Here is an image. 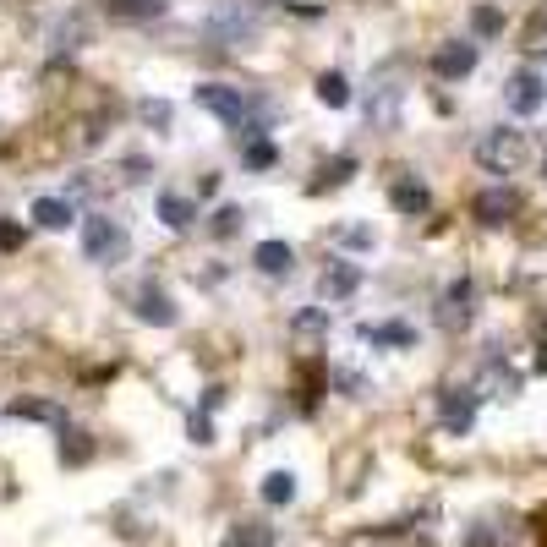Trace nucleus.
Returning a JSON list of instances; mask_svg holds the SVG:
<instances>
[{"label": "nucleus", "mask_w": 547, "mask_h": 547, "mask_svg": "<svg viewBox=\"0 0 547 547\" xmlns=\"http://www.w3.org/2000/svg\"><path fill=\"white\" fill-rule=\"evenodd\" d=\"M132 318L137 323H154V329H170L181 312H176V301L165 296V285H159V279H143V285L132 290Z\"/></svg>", "instance_id": "8"}, {"label": "nucleus", "mask_w": 547, "mask_h": 547, "mask_svg": "<svg viewBox=\"0 0 547 547\" xmlns=\"http://www.w3.org/2000/svg\"><path fill=\"white\" fill-rule=\"evenodd\" d=\"M318 99L329 104V110H345V104H351V83H345V72H318Z\"/></svg>", "instance_id": "26"}, {"label": "nucleus", "mask_w": 547, "mask_h": 547, "mask_svg": "<svg viewBox=\"0 0 547 547\" xmlns=\"http://www.w3.org/2000/svg\"><path fill=\"white\" fill-rule=\"evenodd\" d=\"M526 159H531V143H526V132H515V126H493V132L476 137V165L493 170V176H515Z\"/></svg>", "instance_id": "3"}, {"label": "nucleus", "mask_w": 547, "mask_h": 547, "mask_svg": "<svg viewBox=\"0 0 547 547\" xmlns=\"http://www.w3.org/2000/svg\"><path fill=\"white\" fill-rule=\"evenodd\" d=\"M225 547H274V526H263V520H236Z\"/></svg>", "instance_id": "23"}, {"label": "nucleus", "mask_w": 547, "mask_h": 547, "mask_svg": "<svg viewBox=\"0 0 547 547\" xmlns=\"http://www.w3.org/2000/svg\"><path fill=\"white\" fill-rule=\"evenodd\" d=\"M433 72L444 77V83H460V77L476 72V44L471 39H449L433 50Z\"/></svg>", "instance_id": "13"}, {"label": "nucleus", "mask_w": 547, "mask_h": 547, "mask_svg": "<svg viewBox=\"0 0 547 547\" xmlns=\"http://www.w3.org/2000/svg\"><path fill=\"white\" fill-rule=\"evenodd\" d=\"M471 214H476V225L498 230V225H509V219L520 214V197L509 192V186H487V192L471 203Z\"/></svg>", "instance_id": "12"}, {"label": "nucleus", "mask_w": 547, "mask_h": 547, "mask_svg": "<svg viewBox=\"0 0 547 547\" xmlns=\"http://www.w3.org/2000/svg\"><path fill=\"white\" fill-rule=\"evenodd\" d=\"M351 176H356V154H334L329 165H323L318 176L307 181V192H312V197H323V192H334V186H345Z\"/></svg>", "instance_id": "19"}, {"label": "nucleus", "mask_w": 547, "mask_h": 547, "mask_svg": "<svg viewBox=\"0 0 547 547\" xmlns=\"http://www.w3.org/2000/svg\"><path fill=\"white\" fill-rule=\"evenodd\" d=\"M482 389H493L498 394V400H509V394H515L520 389V378H515V372H509V367H487V378H482Z\"/></svg>", "instance_id": "32"}, {"label": "nucleus", "mask_w": 547, "mask_h": 547, "mask_svg": "<svg viewBox=\"0 0 547 547\" xmlns=\"http://www.w3.org/2000/svg\"><path fill=\"white\" fill-rule=\"evenodd\" d=\"M290 334H296V345H318L323 334H329V312H323V307H301L296 323H290Z\"/></svg>", "instance_id": "22"}, {"label": "nucleus", "mask_w": 547, "mask_h": 547, "mask_svg": "<svg viewBox=\"0 0 547 547\" xmlns=\"http://www.w3.org/2000/svg\"><path fill=\"white\" fill-rule=\"evenodd\" d=\"M115 22H159L170 11V0H104Z\"/></svg>", "instance_id": "17"}, {"label": "nucleus", "mask_w": 547, "mask_h": 547, "mask_svg": "<svg viewBox=\"0 0 547 547\" xmlns=\"http://www.w3.org/2000/svg\"><path fill=\"white\" fill-rule=\"evenodd\" d=\"M334 241H340V247H351V252H367L378 236H372L367 225H340V230H334Z\"/></svg>", "instance_id": "33"}, {"label": "nucleus", "mask_w": 547, "mask_h": 547, "mask_svg": "<svg viewBox=\"0 0 547 547\" xmlns=\"http://www.w3.org/2000/svg\"><path fill=\"white\" fill-rule=\"evenodd\" d=\"M389 203L400 208V214L416 219V214H427V208H433V192H427V186L416 181V176H400V181L389 186Z\"/></svg>", "instance_id": "15"}, {"label": "nucleus", "mask_w": 547, "mask_h": 547, "mask_svg": "<svg viewBox=\"0 0 547 547\" xmlns=\"http://www.w3.org/2000/svg\"><path fill=\"white\" fill-rule=\"evenodd\" d=\"M241 225H247V214H241L236 203H219L214 214H208V230H214L219 241H230V236H241Z\"/></svg>", "instance_id": "27"}, {"label": "nucleus", "mask_w": 547, "mask_h": 547, "mask_svg": "<svg viewBox=\"0 0 547 547\" xmlns=\"http://www.w3.org/2000/svg\"><path fill=\"white\" fill-rule=\"evenodd\" d=\"M542 176H547V159H542Z\"/></svg>", "instance_id": "40"}, {"label": "nucleus", "mask_w": 547, "mask_h": 547, "mask_svg": "<svg viewBox=\"0 0 547 547\" xmlns=\"http://www.w3.org/2000/svg\"><path fill=\"white\" fill-rule=\"evenodd\" d=\"M186 433H192V444H214V416L192 411V416H186Z\"/></svg>", "instance_id": "36"}, {"label": "nucleus", "mask_w": 547, "mask_h": 547, "mask_svg": "<svg viewBox=\"0 0 547 547\" xmlns=\"http://www.w3.org/2000/svg\"><path fill=\"white\" fill-rule=\"evenodd\" d=\"M356 290H362V263H351V258L323 263V274H318V296L323 301H351Z\"/></svg>", "instance_id": "10"}, {"label": "nucleus", "mask_w": 547, "mask_h": 547, "mask_svg": "<svg viewBox=\"0 0 547 547\" xmlns=\"http://www.w3.org/2000/svg\"><path fill=\"white\" fill-rule=\"evenodd\" d=\"M154 214H159V225H170V230H186L197 219V203L186 192H159V203H154Z\"/></svg>", "instance_id": "18"}, {"label": "nucleus", "mask_w": 547, "mask_h": 547, "mask_svg": "<svg viewBox=\"0 0 547 547\" xmlns=\"http://www.w3.org/2000/svg\"><path fill=\"white\" fill-rule=\"evenodd\" d=\"M274 165H279L274 137H247V148H241V170H252V176H269Z\"/></svg>", "instance_id": "20"}, {"label": "nucleus", "mask_w": 547, "mask_h": 547, "mask_svg": "<svg viewBox=\"0 0 547 547\" xmlns=\"http://www.w3.org/2000/svg\"><path fill=\"white\" fill-rule=\"evenodd\" d=\"M258 493H263V504H269V509H285L290 498H296V476H290V471H269Z\"/></svg>", "instance_id": "24"}, {"label": "nucleus", "mask_w": 547, "mask_h": 547, "mask_svg": "<svg viewBox=\"0 0 547 547\" xmlns=\"http://www.w3.org/2000/svg\"><path fill=\"white\" fill-rule=\"evenodd\" d=\"M203 28H208V39L225 44V50H252V44H258V11H247L241 0H214Z\"/></svg>", "instance_id": "4"}, {"label": "nucleus", "mask_w": 547, "mask_h": 547, "mask_svg": "<svg viewBox=\"0 0 547 547\" xmlns=\"http://www.w3.org/2000/svg\"><path fill=\"white\" fill-rule=\"evenodd\" d=\"M225 400H230V394H225V383H214V389H203V405H197V411H208V416H214Z\"/></svg>", "instance_id": "38"}, {"label": "nucleus", "mask_w": 547, "mask_h": 547, "mask_svg": "<svg viewBox=\"0 0 547 547\" xmlns=\"http://www.w3.org/2000/svg\"><path fill=\"white\" fill-rule=\"evenodd\" d=\"M121 170H126V176H132V181H148V170H154V165H148L143 154H132V159H126V165H121Z\"/></svg>", "instance_id": "39"}, {"label": "nucleus", "mask_w": 547, "mask_h": 547, "mask_svg": "<svg viewBox=\"0 0 547 547\" xmlns=\"http://www.w3.org/2000/svg\"><path fill=\"white\" fill-rule=\"evenodd\" d=\"M318 400H323V362L312 356V372L301 378V411H318Z\"/></svg>", "instance_id": "31"}, {"label": "nucleus", "mask_w": 547, "mask_h": 547, "mask_svg": "<svg viewBox=\"0 0 547 547\" xmlns=\"http://www.w3.org/2000/svg\"><path fill=\"white\" fill-rule=\"evenodd\" d=\"M83 258L93 263V269H115V263L132 258V236H126L121 219H110V214L83 219Z\"/></svg>", "instance_id": "2"}, {"label": "nucleus", "mask_w": 547, "mask_h": 547, "mask_svg": "<svg viewBox=\"0 0 547 547\" xmlns=\"http://www.w3.org/2000/svg\"><path fill=\"white\" fill-rule=\"evenodd\" d=\"M72 203H66V197H39V203H33V225L39 230H72Z\"/></svg>", "instance_id": "21"}, {"label": "nucleus", "mask_w": 547, "mask_h": 547, "mask_svg": "<svg viewBox=\"0 0 547 547\" xmlns=\"http://www.w3.org/2000/svg\"><path fill=\"white\" fill-rule=\"evenodd\" d=\"M252 263H258L263 279H290V269H296V252H290L285 241H263V247L252 252Z\"/></svg>", "instance_id": "16"}, {"label": "nucleus", "mask_w": 547, "mask_h": 547, "mask_svg": "<svg viewBox=\"0 0 547 547\" xmlns=\"http://www.w3.org/2000/svg\"><path fill=\"white\" fill-rule=\"evenodd\" d=\"M88 460H93V438L77 433V427H66V433H61V465H72V471H77V465H88Z\"/></svg>", "instance_id": "25"}, {"label": "nucleus", "mask_w": 547, "mask_h": 547, "mask_svg": "<svg viewBox=\"0 0 547 547\" xmlns=\"http://www.w3.org/2000/svg\"><path fill=\"white\" fill-rule=\"evenodd\" d=\"M192 99L203 104L214 121H225L230 132H247V126H252V93L236 88V83H197Z\"/></svg>", "instance_id": "5"}, {"label": "nucleus", "mask_w": 547, "mask_h": 547, "mask_svg": "<svg viewBox=\"0 0 547 547\" xmlns=\"http://www.w3.org/2000/svg\"><path fill=\"white\" fill-rule=\"evenodd\" d=\"M400 110H405V72L389 61V66H378V72L367 77L362 115H367L372 132H394V126H400Z\"/></svg>", "instance_id": "1"}, {"label": "nucleus", "mask_w": 547, "mask_h": 547, "mask_svg": "<svg viewBox=\"0 0 547 547\" xmlns=\"http://www.w3.org/2000/svg\"><path fill=\"white\" fill-rule=\"evenodd\" d=\"M11 416H28V422H44V427H61L66 422L55 400H17V405H11Z\"/></svg>", "instance_id": "28"}, {"label": "nucleus", "mask_w": 547, "mask_h": 547, "mask_svg": "<svg viewBox=\"0 0 547 547\" xmlns=\"http://www.w3.org/2000/svg\"><path fill=\"white\" fill-rule=\"evenodd\" d=\"M329 383H334V394H345V400H367V389H372V383H367L356 367H334Z\"/></svg>", "instance_id": "30"}, {"label": "nucleus", "mask_w": 547, "mask_h": 547, "mask_svg": "<svg viewBox=\"0 0 547 547\" xmlns=\"http://www.w3.org/2000/svg\"><path fill=\"white\" fill-rule=\"evenodd\" d=\"M471 28L482 33V39H493V33L504 28V11H498V6H476L471 11Z\"/></svg>", "instance_id": "34"}, {"label": "nucleus", "mask_w": 547, "mask_h": 547, "mask_svg": "<svg viewBox=\"0 0 547 547\" xmlns=\"http://www.w3.org/2000/svg\"><path fill=\"white\" fill-rule=\"evenodd\" d=\"M44 44H50V55H61V61H66V55H77L83 44H93V22H88V11H66V17L50 28V39H44Z\"/></svg>", "instance_id": "11"}, {"label": "nucleus", "mask_w": 547, "mask_h": 547, "mask_svg": "<svg viewBox=\"0 0 547 547\" xmlns=\"http://www.w3.org/2000/svg\"><path fill=\"white\" fill-rule=\"evenodd\" d=\"M22 241H28V225L0 214V252H22Z\"/></svg>", "instance_id": "35"}, {"label": "nucleus", "mask_w": 547, "mask_h": 547, "mask_svg": "<svg viewBox=\"0 0 547 547\" xmlns=\"http://www.w3.org/2000/svg\"><path fill=\"white\" fill-rule=\"evenodd\" d=\"M137 121H143V126H154V132H170L176 110H170V99H137Z\"/></svg>", "instance_id": "29"}, {"label": "nucleus", "mask_w": 547, "mask_h": 547, "mask_svg": "<svg viewBox=\"0 0 547 547\" xmlns=\"http://www.w3.org/2000/svg\"><path fill=\"white\" fill-rule=\"evenodd\" d=\"M465 547H498V531L487 526V520H476V526L465 531Z\"/></svg>", "instance_id": "37"}, {"label": "nucleus", "mask_w": 547, "mask_h": 547, "mask_svg": "<svg viewBox=\"0 0 547 547\" xmlns=\"http://www.w3.org/2000/svg\"><path fill=\"white\" fill-rule=\"evenodd\" d=\"M476 400H482L476 389H444V394H438V422H444V433H455V438L471 433Z\"/></svg>", "instance_id": "9"}, {"label": "nucleus", "mask_w": 547, "mask_h": 547, "mask_svg": "<svg viewBox=\"0 0 547 547\" xmlns=\"http://www.w3.org/2000/svg\"><path fill=\"white\" fill-rule=\"evenodd\" d=\"M362 340H372L378 351H416V329L405 318H389V323H367Z\"/></svg>", "instance_id": "14"}, {"label": "nucleus", "mask_w": 547, "mask_h": 547, "mask_svg": "<svg viewBox=\"0 0 547 547\" xmlns=\"http://www.w3.org/2000/svg\"><path fill=\"white\" fill-rule=\"evenodd\" d=\"M433 318H438V329H444V334H460V329H471V323H476V285H471V279L460 274L455 285H449L444 296H438Z\"/></svg>", "instance_id": "6"}, {"label": "nucleus", "mask_w": 547, "mask_h": 547, "mask_svg": "<svg viewBox=\"0 0 547 547\" xmlns=\"http://www.w3.org/2000/svg\"><path fill=\"white\" fill-rule=\"evenodd\" d=\"M504 104H509V115H542L547 110V77L531 72V66H520L504 83Z\"/></svg>", "instance_id": "7"}]
</instances>
